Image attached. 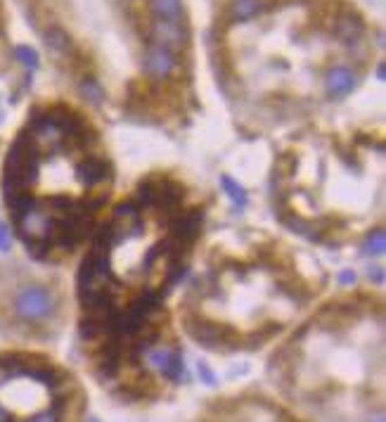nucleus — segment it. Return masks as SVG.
Segmentation results:
<instances>
[{
  "mask_svg": "<svg viewBox=\"0 0 386 422\" xmlns=\"http://www.w3.org/2000/svg\"><path fill=\"white\" fill-rule=\"evenodd\" d=\"M15 309L24 321H45L55 311V299L45 287H24L15 299Z\"/></svg>",
  "mask_w": 386,
  "mask_h": 422,
  "instance_id": "nucleus-1",
  "label": "nucleus"
},
{
  "mask_svg": "<svg viewBox=\"0 0 386 422\" xmlns=\"http://www.w3.org/2000/svg\"><path fill=\"white\" fill-rule=\"evenodd\" d=\"M185 38V27L183 22H164V20H154L152 24V45H159V48H166V50H178L183 48Z\"/></svg>",
  "mask_w": 386,
  "mask_h": 422,
  "instance_id": "nucleus-2",
  "label": "nucleus"
},
{
  "mask_svg": "<svg viewBox=\"0 0 386 422\" xmlns=\"http://www.w3.org/2000/svg\"><path fill=\"white\" fill-rule=\"evenodd\" d=\"M176 69V57H173L171 50L166 48H159V45H152L147 50V57H144V71L154 78H164L168 76L171 71Z\"/></svg>",
  "mask_w": 386,
  "mask_h": 422,
  "instance_id": "nucleus-3",
  "label": "nucleus"
},
{
  "mask_svg": "<svg viewBox=\"0 0 386 422\" xmlns=\"http://www.w3.org/2000/svg\"><path fill=\"white\" fill-rule=\"evenodd\" d=\"M325 88H327L329 98H341V95H348L355 88V74L346 67H334L327 71V78H325Z\"/></svg>",
  "mask_w": 386,
  "mask_h": 422,
  "instance_id": "nucleus-4",
  "label": "nucleus"
},
{
  "mask_svg": "<svg viewBox=\"0 0 386 422\" xmlns=\"http://www.w3.org/2000/svg\"><path fill=\"white\" fill-rule=\"evenodd\" d=\"M154 20L164 22H183V3L180 0H149Z\"/></svg>",
  "mask_w": 386,
  "mask_h": 422,
  "instance_id": "nucleus-5",
  "label": "nucleus"
},
{
  "mask_svg": "<svg viewBox=\"0 0 386 422\" xmlns=\"http://www.w3.org/2000/svg\"><path fill=\"white\" fill-rule=\"evenodd\" d=\"M261 10H263L261 0H235L232 3V20L246 22V20H251V17H256Z\"/></svg>",
  "mask_w": 386,
  "mask_h": 422,
  "instance_id": "nucleus-6",
  "label": "nucleus"
},
{
  "mask_svg": "<svg viewBox=\"0 0 386 422\" xmlns=\"http://www.w3.org/2000/svg\"><path fill=\"white\" fill-rule=\"evenodd\" d=\"M360 34H363V24L351 20V17L336 22V36H339L341 41H346V43H355V41L360 38Z\"/></svg>",
  "mask_w": 386,
  "mask_h": 422,
  "instance_id": "nucleus-7",
  "label": "nucleus"
},
{
  "mask_svg": "<svg viewBox=\"0 0 386 422\" xmlns=\"http://www.w3.org/2000/svg\"><path fill=\"white\" fill-rule=\"evenodd\" d=\"M221 185L225 188L228 197H230V200L235 202V207H237V209H244L246 207V192H244L242 185L235 183L230 176H221Z\"/></svg>",
  "mask_w": 386,
  "mask_h": 422,
  "instance_id": "nucleus-8",
  "label": "nucleus"
},
{
  "mask_svg": "<svg viewBox=\"0 0 386 422\" xmlns=\"http://www.w3.org/2000/svg\"><path fill=\"white\" fill-rule=\"evenodd\" d=\"M161 372H164V377H168V379H178L180 372H183V356H180L178 351H171L166 365L161 368Z\"/></svg>",
  "mask_w": 386,
  "mask_h": 422,
  "instance_id": "nucleus-9",
  "label": "nucleus"
},
{
  "mask_svg": "<svg viewBox=\"0 0 386 422\" xmlns=\"http://www.w3.org/2000/svg\"><path fill=\"white\" fill-rule=\"evenodd\" d=\"M384 249H386V240H384V233L382 231H375L367 238V242H365V254L367 256H382L384 254Z\"/></svg>",
  "mask_w": 386,
  "mask_h": 422,
  "instance_id": "nucleus-10",
  "label": "nucleus"
},
{
  "mask_svg": "<svg viewBox=\"0 0 386 422\" xmlns=\"http://www.w3.org/2000/svg\"><path fill=\"white\" fill-rule=\"evenodd\" d=\"M15 55H17V59L24 64V67H29V69H36L38 67V52L34 50V48H29V45H17L15 48Z\"/></svg>",
  "mask_w": 386,
  "mask_h": 422,
  "instance_id": "nucleus-11",
  "label": "nucleus"
},
{
  "mask_svg": "<svg viewBox=\"0 0 386 422\" xmlns=\"http://www.w3.org/2000/svg\"><path fill=\"white\" fill-rule=\"evenodd\" d=\"M47 43H50L52 48H57V50H66L69 41H66V36L59 31V29H52V31L47 34Z\"/></svg>",
  "mask_w": 386,
  "mask_h": 422,
  "instance_id": "nucleus-12",
  "label": "nucleus"
},
{
  "mask_svg": "<svg viewBox=\"0 0 386 422\" xmlns=\"http://www.w3.org/2000/svg\"><path fill=\"white\" fill-rule=\"evenodd\" d=\"M168 356H171V351H164V349H159V351H152V354H149V363L161 370V368L166 365Z\"/></svg>",
  "mask_w": 386,
  "mask_h": 422,
  "instance_id": "nucleus-13",
  "label": "nucleus"
},
{
  "mask_svg": "<svg viewBox=\"0 0 386 422\" xmlns=\"http://www.w3.org/2000/svg\"><path fill=\"white\" fill-rule=\"evenodd\" d=\"M12 247V235H10V228L0 221V252H10Z\"/></svg>",
  "mask_w": 386,
  "mask_h": 422,
  "instance_id": "nucleus-14",
  "label": "nucleus"
},
{
  "mask_svg": "<svg viewBox=\"0 0 386 422\" xmlns=\"http://www.w3.org/2000/svg\"><path fill=\"white\" fill-rule=\"evenodd\" d=\"M83 93L86 95H90L93 100H100L102 98V90H100V86L95 81H88V83H83Z\"/></svg>",
  "mask_w": 386,
  "mask_h": 422,
  "instance_id": "nucleus-15",
  "label": "nucleus"
},
{
  "mask_svg": "<svg viewBox=\"0 0 386 422\" xmlns=\"http://www.w3.org/2000/svg\"><path fill=\"white\" fill-rule=\"evenodd\" d=\"M199 375L204 377V382H207V384H216V377H214V372H211L209 368L204 365V363H199Z\"/></svg>",
  "mask_w": 386,
  "mask_h": 422,
  "instance_id": "nucleus-16",
  "label": "nucleus"
},
{
  "mask_svg": "<svg viewBox=\"0 0 386 422\" xmlns=\"http://www.w3.org/2000/svg\"><path fill=\"white\" fill-rule=\"evenodd\" d=\"M29 422H59L55 413H43V415H36V418H31Z\"/></svg>",
  "mask_w": 386,
  "mask_h": 422,
  "instance_id": "nucleus-17",
  "label": "nucleus"
},
{
  "mask_svg": "<svg viewBox=\"0 0 386 422\" xmlns=\"http://www.w3.org/2000/svg\"><path fill=\"white\" fill-rule=\"evenodd\" d=\"M339 282H341V285H353L355 273H353V270H343V273L339 275Z\"/></svg>",
  "mask_w": 386,
  "mask_h": 422,
  "instance_id": "nucleus-18",
  "label": "nucleus"
},
{
  "mask_svg": "<svg viewBox=\"0 0 386 422\" xmlns=\"http://www.w3.org/2000/svg\"><path fill=\"white\" fill-rule=\"evenodd\" d=\"M370 280H375L377 285H382V282H384V273H382V268H370Z\"/></svg>",
  "mask_w": 386,
  "mask_h": 422,
  "instance_id": "nucleus-19",
  "label": "nucleus"
},
{
  "mask_svg": "<svg viewBox=\"0 0 386 422\" xmlns=\"http://www.w3.org/2000/svg\"><path fill=\"white\" fill-rule=\"evenodd\" d=\"M0 422H8V413H5L3 406H0Z\"/></svg>",
  "mask_w": 386,
  "mask_h": 422,
  "instance_id": "nucleus-20",
  "label": "nucleus"
},
{
  "mask_svg": "<svg viewBox=\"0 0 386 422\" xmlns=\"http://www.w3.org/2000/svg\"><path fill=\"white\" fill-rule=\"evenodd\" d=\"M90 422H98V420H90Z\"/></svg>",
  "mask_w": 386,
  "mask_h": 422,
  "instance_id": "nucleus-21",
  "label": "nucleus"
},
{
  "mask_svg": "<svg viewBox=\"0 0 386 422\" xmlns=\"http://www.w3.org/2000/svg\"><path fill=\"white\" fill-rule=\"evenodd\" d=\"M375 422H382V420H375Z\"/></svg>",
  "mask_w": 386,
  "mask_h": 422,
  "instance_id": "nucleus-22",
  "label": "nucleus"
}]
</instances>
